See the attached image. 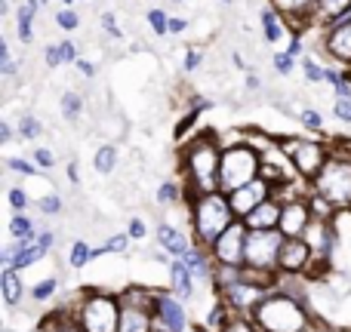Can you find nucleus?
Returning a JSON list of instances; mask_svg holds the SVG:
<instances>
[{"mask_svg": "<svg viewBox=\"0 0 351 332\" xmlns=\"http://www.w3.org/2000/svg\"><path fill=\"white\" fill-rule=\"evenodd\" d=\"M222 142L213 129L206 133H197L182 151V169H185V185L188 194H210L219 191V166H222Z\"/></svg>", "mask_w": 351, "mask_h": 332, "instance_id": "nucleus-1", "label": "nucleus"}, {"mask_svg": "<svg viewBox=\"0 0 351 332\" xmlns=\"http://www.w3.org/2000/svg\"><path fill=\"white\" fill-rule=\"evenodd\" d=\"M191 206V228H194V243L210 249L231 225L237 222L234 209H231L228 194L210 191V194H191L188 197Z\"/></svg>", "mask_w": 351, "mask_h": 332, "instance_id": "nucleus-2", "label": "nucleus"}, {"mask_svg": "<svg viewBox=\"0 0 351 332\" xmlns=\"http://www.w3.org/2000/svg\"><path fill=\"white\" fill-rule=\"evenodd\" d=\"M311 320L315 317L305 308V298L290 296L284 290H274L253 311V323L262 332H315L311 329Z\"/></svg>", "mask_w": 351, "mask_h": 332, "instance_id": "nucleus-3", "label": "nucleus"}, {"mask_svg": "<svg viewBox=\"0 0 351 332\" xmlns=\"http://www.w3.org/2000/svg\"><path fill=\"white\" fill-rule=\"evenodd\" d=\"M262 179V151L250 142H237L222 151V166H219V191L234 194L241 188L253 185Z\"/></svg>", "mask_w": 351, "mask_h": 332, "instance_id": "nucleus-4", "label": "nucleus"}, {"mask_svg": "<svg viewBox=\"0 0 351 332\" xmlns=\"http://www.w3.org/2000/svg\"><path fill=\"white\" fill-rule=\"evenodd\" d=\"M311 191L321 194L324 200H330L336 209H351V157L348 154H330L327 166L311 181Z\"/></svg>", "mask_w": 351, "mask_h": 332, "instance_id": "nucleus-5", "label": "nucleus"}, {"mask_svg": "<svg viewBox=\"0 0 351 332\" xmlns=\"http://www.w3.org/2000/svg\"><path fill=\"white\" fill-rule=\"evenodd\" d=\"M74 317L86 332H117L121 327V298L108 292H86L74 308Z\"/></svg>", "mask_w": 351, "mask_h": 332, "instance_id": "nucleus-6", "label": "nucleus"}, {"mask_svg": "<svg viewBox=\"0 0 351 332\" xmlns=\"http://www.w3.org/2000/svg\"><path fill=\"white\" fill-rule=\"evenodd\" d=\"M287 237L280 231H250L247 234V271L259 277H278V261Z\"/></svg>", "mask_w": 351, "mask_h": 332, "instance_id": "nucleus-7", "label": "nucleus"}, {"mask_svg": "<svg viewBox=\"0 0 351 332\" xmlns=\"http://www.w3.org/2000/svg\"><path fill=\"white\" fill-rule=\"evenodd\" d=\"M121 327L117 332H158L154 327V292L130 286L121 296Z\"/></svg>", "mask_w": 351, "mask_h": 332, "instance_id": "nucleus-8", "label": "nucleus"}, {"mask_svg": "<svg viewBox=\"0 0 351 332\" xmlns=\"http://www.w3.org/2000/svg\"><path fill=\"white\" fill-rule=\"evenodd\" d=\"M278 148L290 157L299 179H305L308 185L321 175V169L327 166V160H330V151L315 139H280Z\"/></svg>", "mask_w": 351, "mask_h": 332, "instance_id": "nucleus-9", "label": "nucleus"}, {"mask_svg": "<svg viewBox=\"0 0 351 332\" xmlns=\"http://www.w3.org/2000/svg\"><path fill=\"white\" fill-rule=\"evenodd\" d=\"M247 234L250 228L237 218L222 237L210 246V255L216 261V268H243L247 265Z\"/></svg>", "mask_w": 351, "mask_h": 332, "instance_id": "nucleus-10", "label": "nucleus"}, {"mask_svg": "<svg viewBox=\"0 0 351 332\" xmlns=\"http://www.w3.org/2000/svg\"><path fill=\"white\" fill-rule=\"evenodd\" d=\"M278 274H287V277H305V280L315 274V253H311V246L305 243V237L284 240L280 261H278Z\"/></svg>", "mask_w": 351, "mask_h": 332, "instance_id": "nucleus-11", "label": "nucleus"}, {"mask_svg": "<svg viewBox=\"0 0 351 332\" xmlns=\"http://www.w3.org/2000/svg\"><path fill=\"white\" fill-rule=\"evenodd\" d=\"M315 222V212H311L308 197H287L284 200V212H280V234L287 240H296V237H305V231Z\"/></svg>", "mask_w": 351, "mask_h": 332, "instance_id": "nucleus-12", "label": "nucleus"}, {"mask_svg": "<svg viewBox=\"0 0 351 332\" xmlns=\"http://www.w3.org/2000/svg\"><path fill=\"white\" fill-rule=\"evenodd\" d=\"M154 327L158 332H188L185 302L173 292H154Z\"/></svg>", "mask_w": 351, "mask_h": 332, "instance_id": "nucleus-13", "label": "nucleus"}, {"mask_svg": "<svg viewBox=\"0 0 351 332\" xmlns=\"http://www.w3.org/2000/svg\"><path fill=\"white\" fill-rule=\"evenodd\" d=\"M268 197H274V188L268 185L265 179H256L253 185H247V188H241V191L228 194L231 209H234V216H237V218H247L250 212H253L256 206L265 203Z\"/></svg>", "mask_w": 351, "mask_h": 332, "instance_id": "nucleus-14", "label": "nucleus"}, {"mask_svg": "<svg viewBox=\"0 0 351 332\" xmlns=\"http://www.w3.org/2000/svg\"><path fill=\"white\" fill-rule=\"evenodd\" d=\"M324 49L330 59H336L339 65H346L351 71V18H342L339 25L327 28L324 34Z\"/></svg>", "mask_w": 351, "mask_h": 332, "instance_id": "nucleus-15", "label": "nucleus"}, {"mask_svg": "<svg viewBox=\"0 0 351 332\" xmlns=\"http://www.w3.org/2000/svg\"><path fill=\"white\" fill-rule=\"evenodd\" d=\"M271 10H278L284 22H293L296 28L317 25V0H271Z\"/></svg>", "mask_w": 351, "mask_h": 332, "instance_id": "nucleus-16", "label": "nucleus"}, {"mask_svg": "<svg viewBox=\"0 0 351 332\" xmlns=\"http://www.w3.org/2000/svg\"><path fill=\"white\" fill-rule=\"evenodd\" d=\"M280 212H284V200L268 197L262 206H256L247 218H241L250 231H278L280 228Z\"/></svg>", "mask_w": 351, "mask_h": 332, "instance_id": "nucleus-17", "label": "nucleus"}, {"mask_svg": "<svg viewBox=\"0 0 351 332\" xmlns=\"http://www.w3.org/2000/svg\"><path fill=\"white\" fill-rule=\"evenodd\" d=\"M167 271H170V292L176 298H182V302H188V298L194 296V274L188 271V265L182 259H173L170 265H167Z\"/></svg>", "mask_w": 351, "mask_h": 332, "instance_id": "nucleus-18", "label": "nucleus"}, {"mask_svg": "<svg viewBox=\"0 0 351 332\" xmlns=\"http://www.w3.org/2000/svg\"><path fill=\"white\" fill-rule=\"evenodd\" d=\"M158 243L167 249V255H173V259H182V255H185L188 249L194 246V243L188 240V237L182 234L176 225H170V222H160L158 225Z\"/></svg>", "mask_w": 351, "mask_h": 332, "instance_id": "nucleus-19", "label": "nucleus"}, {"mask_svg": "<svg viewBox=\"0 0 351 332\" xmlns=\"http://www.w3.org/2000/svg\"><path fill=\"white\" fill-rule=\"evenodd\" d=\"M40 6H43L40 0H22L16 10V34L25 47L34 43V16L40 12Z\"/></svg>", "mask_w": 351, "mask_h": 332, "instance_id": "nucleus-20", "label": "nucleus"}, {"mask_svg": "<svg viewBox=\"0 0 351 332\" xmlns=\"http://www.w3.org/2000/svg\"><path fill=\"white\" fill-rule=\"evenodd\" d=\"M0 292H3V302L6 308H16L25 296V280L19 277L16 268H3L0 271Z\"/></svg>", "mask_w": 351, "mask_h": 332, "instance_id": "nucleus-21", "label": "nucleus"}, {"mask_svg": "<svg viewBox=\"0 0 351 332\" xmlns=\"http://www.w3.org/2000/svg\"><path fill=\"white\" fill-rule=\"evenodd\" d=\"M351 12V0H317V25L333 28Z\"/></svg>", "mask_w": 351, "mask_h": 332, "instance_id": "nucleus-22", "label": "nucleus"}, {"mask_svg": "<svg viewBox=\"0 0 351 332\" xmlns=\"http://www.w3.org/2000/svg\"><path fill=\"white\" fill-rule=\"evenodd\" d=\"M259 22H262V34H265L268 43H280L287 37L284 16H280L278 10H271V6H265V10L259 12Z\"/></svg>", "mask_w": 351, "mask_h": 332, "instance_id": "nucleus-23", "label": "nucleus"}, {"mask_svg": "<svg viewBox=\"0 0 351 332\" xmlns=\"http://www.w3.org/2000/svg\"><path fill=\"white\" fill-rule=\"evenodd\" d=\"M37 225H34V218L28 216V212H19V216H12L10 218V240H19V243H31V240H37Z\"/></svg>", "mask_w": 351, "mask_h": 332, "instance_id": "nucleus-24", "label": "nucleus"}, {"mask_svg": "<svg viewBox=\"0 0 351 332\" xmlns=\"http://www.w3.org/2000/svg\"><path fill=\"white\" fill-rule=\"evenodd\" d=\"M43 332H86V329L77 323L74 311L65 308V311H56V314L49 317L47 323H43Z\"/></svg>", "mask_w": 351, "mask_h": 332, "instance_id": "nucleus-25", "label": "nucleus"}, {"mask_svg": "<svg viewBox=\"0 0 351 332\" xmlns=\"http://www.w3.org/2000/svg\"><path fill=\"white\" fill-rule=\"evenodd\" d=\"M93 169L99 175H111L117 169V148L114 145H99L93 154Z\"/></svg>", "mask_w": 351, "mask_h": 332, "instance_id": "nucleus-26", "label": "nucleus"}, {"mask_svg": "<svg viewBox=\"0 0 351 332\" xmlns=\"http://www.w3.org/2000/svg\"><path fill=\"white\" fill-rule=\"evenodd\" d=\"M93 259H96V249H93L86 240H74L71 249H68V265H71L74 271H77V268H84V265H90Z\"/></svg>", "mask_w": 351, "mask_h": 332, "instance_id": "nucleus-27", "label": "nucleus"}, {"mask_svg": "<svg viewBox=\"0 0 351 332\" xmlns=\"http://www.w3.org/2000/svg\"><path fill=\"white\" fill-rule=\"evenodd\" d=\"M80 114H84V99H80L77 92H65V96H62V117H65L68 123H77Z\"/></svg>", "mask_w": 351, "mask_h": 332, "instance_id": "nucleus-28", "label": "nucleus"}, {"mask_svg": "<svg viewBox=\"0 0 351 332\" xmlns=\"http://www.w3.org/2000/svg\"><path fill=\"white\" fill-rule=\"evenodd\" d=\"M182 200V185L179 181H160V188H158V203L164 206H173V203H179Z\"/></svg>", "mask_w": 351, "mask_h": 332, "instance_id": "nucleus-29", "label": "nucleus"}, {"mask_svg": "<svg viewBox=\"0 0 351 332\" xmlns=\"http://www.w3.org/2000/svg\"><path fill=\"white\" fill-rule=\"evenodd\" d=\"M19 136H22V139H28V142L40 139V136H43V123L37 120L34 114H22V120H19Z\"/></svg>", "mask_w": 351, "mask_h": 332, "instance_id": "nucleus-30", "label": "nucleus"}, {"mask_svg": "<svg viewBox=\"0 0 351 332\" xmlns=\"http://www.w3.org/2000/svg\"><path fill=\"white\" fill-rule=\"evenodd\" d=\"M219 332H262L259 327L253 323V317H241V314H231L228 320H225V327Z\"/></svg>", "mask_w": 351, "mask_h": 332, "instance_id": "nucleus-31", "label": "nucleus"}, {"mask_svg": "<svg viewBox=\"0 0 351 332\" xmlns=\"http://www.w3.org/2000/svg\"><path fill=\"white\" fill-rule=\"evenodd\" d=\"M56 290H59V277H43L40 283L31 290V298H34V302H47V298L56 296Z\"/></svg>", "mask_w": 351, "mask_h": 332, "instance_id": "nucleus-32", "label": "nucleus"}, {"mask_svg": "<svg viewBox=\"0 0 351 332\" xmlns=\"http://www.w3.org/2000/svg\"><path fill=\"white\" fill-rule=\"evenodd\" d=\"M145 18H148V25H152V31H154L158 37H167V34H170V18L164 16V10H148Z\"/></svg>", "mask_w": 351, "mask_h": 332, "instance_id": "nucleus-33", "label": "nucleus"}, {"mask_svg": "<svg viewBox=\"0 0 351 332\" xmlns=\"http://www.w3.org/2000/svg\"><path fill=\"white\" fill-rule=\"evenodd\" d=\"M0 74H3V77H16L19 74V65H16V59H12L6 40H0Z\"/></svg>", "mask_w": 351, "mask_h": 332, "instance_id": "nucleus-34", "label": "nucleus"}, {"mask_svg": "<svg viewBox=\"0 0 351 332\" xmlns=\"http://www.w3.org/2000/svg\"><path fill=\"white\" fill-rule=\"evenodd\" d=\"M56 25H59L62 31H77L80 28V16L71 10V6H65V10L56 12Z\"/></svg>", "mask_w": 351, "mask_h": 332, "instance_id": "nucleus-35", "label": "nucleus"}, {"mask_svg": "<svg viewBox=\"0 0 351 332\" xmlns=\"http://www.w3.org/2000/svg\"><path fill=\"white\" fill-rule=\"evenodd\" d=\"M28 206H31V197L25 194V188H10V209H12V216L28 212Z\"/></svg>", "mask_w": 351, "mask_h": 332, "instance_id": "nucleus-36", "label": "nucleus"}, {"mask_svg": "<svg viewBox=\"0 0 351 332\" xmlns=\"http://www.w3.org/2000/svg\"><path fill=\"white\" fill-rule=\"evenodd\" d=\"M271 65H274V71H278V74L290 77L293 68H296V59H293L290 53H274V55H271Z\"/></svg>", "mask_w": 351, "mask_h": 332, "instance_id": "nucleus-37", "label": "nucleus"}, {"mask_svg": "<svg viewBox=\"0 0 351 332\" xmlns=\"http://www.w3.org/2000/svg\"><path fill=\"white\" fill-rule=\"evenodd\" d=\"M302 71H305V77H308V84H321V80H327V68H321L315 59H302Z\"/></svg>", "mask_w": 351, "mask_h": 332, "instance_id": "nucleus-38", "label": "nucleus"}, {"mask_svg": "<svg viewBox=\"0 0 351 332\" xmlns=\"http://www.w3.org/2000/svg\"><path fill=\"white\" fill-rule=\"evenodd\" d=\"M40 212L43 216H62V197L59 194H47V197H40Z\"/></svg>", "mask_w": 351, "mask_h": 332, "instance_id": "nucleus-39", "label": "nucleus"}, {"mask_svg": "<svg viewBox=\"0 0 351 332\" xmlns=\"http://www.w3.org/2000/svg\"><path fill=\"white\" fill-rule=\"evenodd\" d=\"M31 157H34L37 169H53L56 166V151H53V148H37Z\"/></svg>", "mask_w": 351, "mask_h": 332, "instance_id": "nucleus-40", "label": "nucleus"}, {"mask_svg": "<svg viewBox=\"0 0 351 332\" xmlns=\"http://www.w3.org/2000/svg\"><path fill=\"white\" fill-rule=\"evenodd\" d=\"M299 120H302L308 129H324V114L315 108H302L299 111Z\"/></svg>", "mask_w": 351, "mask_h": 332, "instance_id": "nucleus-41", "label": "nucleus"}, {"mask_svg": "<svg viewBox=\"0 0 351 332\" xmlns=\"http://www.w3.org/2000/svg\"><path fill=\"white\" fill-rule=\"evenodd\" d=\"M6 166L12 169V173H22V175H37L40 169L34 166V160H22V157H10L6 160Z\"/></svg>", "mask_w": 351, "mask_h": 332, "instance_id": "nucleus-42", "label": "nucleus"}, {"mask_svg": "<svg viewBox=\"0 0 351 332\" xmlns=\"http://www.w3.org/2000/svg\"><path fill=\"white\" fill-rule=\"evenodd\" d=\"M130 240H133V237L130 234H114V237H108V243H105V249H108V253H127L130 249Z\"/></svg>", "mask_w": 351, "mask_h": 332, "instance_id": "nucleus-43", "label": "nucleus"}, {"mask_svg": "<svg viewBox=\"0 0 351 332\" xmlns=\"http://www.w3.org/2000/svg\"><path fill=\"white\" fill-rule=\"evenodd\" d=\"M43 59H47V65H49V68L65 65V59H62V43H49V47L43 49Z\"/></svg>", "mask_w": 351, "mask_h": 332, "instance_id": "nucleus-44", "label": "nucleus"}, {"mask_svg": "<svg viewBox=\"0 0 351 332\" xmlns=\"http://www.w3.org/2000/svg\"><path fill=\"white\" fill-rule=\"evenodd\" d=\"M62 59H65V65H77L80 62V49L74 40H62Z\"/></svg>", "mask_w": 351, "mask_h": 332, "instance_id": "nucleus-45", "label": "nucleus"}, {"mask_svg": "<svg viewBox=\"0 0 351 332\" xmlns=\"http://www.w3.org/2000/svg\"><path fill=\"white\" fill-rule=\"evenodd\" d=\"M200 65H204V53H200V49H188V53H185V65H182V68L191 74V71H197Z\"/></svg>", "mask_w": 351, "mask_h": 332, "instance_id": "nucleus-46", "label": "nucleus"}, {"mask_svg": "<svg viewBox=\"0 0 351 332\" xmlns=\"http://www.w3.org/2000/svg\"><path fill=\"white\" fill-rule=\"evenodd\" d=\"M333 114L339 117L342 123H351V99H336V105H333Z\"/></svg>", "mask_w": 351, "mask_h": 332, "instance_id": "nucleus-47", "label": "nucleus"}, {"mask_svg": "<svg viewBox=\"0 0 351 332\" xmlns=\"http://www.w3.org/2000/svg\"><path fill=\"white\" fill-rule=\"evenodd\" d=\"M99 25H102V28H108V34L114 37V40H121V37H123V31L114 25V16H111V12H105V16H99Z\"/></svg>", "mask_w": 351, "mask_h": 332, "instance_id": "nucleus-48", "label": "nucleus"}, {"mask_svg": "<svg viewBox=\"0 0 351 332\" xmlns=\"http://www.w3.org/2000/svg\"><path fill=\"white\" fill-rule=\"evenodd\" d=\"M133 240H142V237H148V225L142 222V218H130V231H127Z\"/></svg>", "mask_w": 351, "mask_h": 332, "instance_id": "nucleus-49", "label": "nucleus"}, {"mask_svg": "<svg viewBox=\"0 0 351 332\" xmlns=\"http://www.w3.org/2000/svg\"><path fill=\"white\" fill-rule=\"evenodd\" d=\"M37 243H40V246H47V249H53L56 246V234H53V231H40V234H37Z\"/></svg>", "mask_w": 351, "mask_h": 332, "instance_id": "nucleus-50", "label": "nucleus"}, {"mask_svg": "<svg viewBox=\"0 0 351 332\" xmlns=\"http://www.w3.org/2000/svg\"><path fill=\"white\" fill-rule=\"evenodd\" d=\"M185 28H188L185 18H173V16H170V34H182Z\"/></svg>", "mask_w": 351, "mask_h": 332, "instance_id": "nucleus-51", "label": "nucleus"}, {"mask_svg": "<svg viewBox=\"0 0 351 332\" xmlns=\"http://www.w3.org/2000/svg\"><path fill=\"white\" fill-rule=\"evenodd\" d=\"M287 53H290L293 55V59H296V55H302V37H293V40H290V49H287Z\"/></svg>", "mask_w": 351, "mask_h": 332, "instance_id": "nucleus-52", "label": "nucleus"}, {"mask_svg": "<svg viewBox=\"0 0 351 332\" xmlns=\"http://www.w3.org/2000/svg\"><path fill=\"white\" fill-rule=\"evenodd\" d=\"M68 179H71V185H80V169H77V160H71V164H68Z\"/></svg>", "mask_w": 351, "mask_h": 332, "instance_id": "nucleus-53", "label": "nucleus"}, {"mask_svg": "<svg viewBox=\"0 0 351 332\" xmlns=\"http://www.w3.org/2000/svg\"><path fill=\"white\" fill-rule=\"evenodd\" d=\"M74 68H80V74H86V77H93V74H96V68H93V65H90V62H86V59H80V62H77V65H74Z\"/></svg>", "mask_w": 351, "mask_h": 332, "instance_id": "nucleus-54", "label": "nucleus"}, {"mask_svg": "<svg viewBox=\"0 0 351 332\" xmlns=\"http://www.w3.org/2000/svg\"><path fill=\"white\" fill-rule=\"evenodd\" d=\"M12 139V127H10V123H0V142H10Z\"/></svg>", "mask_w": 351, "mask_h": 332, "instance_id": "nucleus-55", "label": "nucleus"}, {"mask_svg": "<svg viewBox=\"0 0 351 332\" xmlns=\"http://www.w3.org/2000/svg\"><path fill=\"white\" fill-rule=\"evenodd\" d=\"M259 86H262L259 77H256V74H247V90L250 92H259Z\"/></svg>", "mask_w": 351, "mask_h": 332, "instance_id": "nucleus-56", "label": "nucleus"}, {"mask_svg": "<svg viewBox=\"0 0 351 332\" xmlns=\"http://www.w3.org/2000/svg\"><path fill=\"white\" fill-rule=\"evenodd\" d=\"M234 68H241V71H247V62H243L241 55H234Z\"/></svg>", "mask_w": 351, "mask_h": 332, "instance_id": "nucleus-57", "label": "nucleus"}, {"mask_svg": "<svg viewBox=\"0 0 351 332\" xmlns=\"http://www.w3.org/2000/svg\"><path fill=\"white\" fill-rule=\"evenodd\" d=\"M62 3H65V6H71V3H74V0H62Z\"/></svg>", "mask_w": 351, "mask_h": 332, "instance_id": "nucleus-58", "label": "nucleus"}, {"mask_svg": "<svg viewBox=\"0 0 351 332\" xmlns=\"http://www.w3.org/2000/svg\"><path fill=\"white\" fill-rule=\"evenodd\" d=\"M40 3H43V6H47V3H49V0H40Z\"/></svg>", "mask_w": 351, "mask_h": 332, "instance_id": "nucleus-59", "label": "nucleus"}, {"mask_svg": "<svg viewBox=\"0 0 351 332\" xmlns=\"http://www.w3.org/2000/svg\"><path fill=\"white\" fill-rule=\"evenodd\" d=\"M222 3H231V0H222Z\"/></svg>", "mask_w": 351, "mask_h": 332, "instance_id": "nucleus-60", "label": "nucleus"}, {"mask_svg": "<svg viewBox=\"0 0 351 332\" xmlns=\"http://www.w3.org/2000/svg\"><path fill=\"white\" fill-rule=\"evenodd\" d=\"M173 3H182V0H173Z\"/></svg>", "mask_w": 351, "mask_h": 332, "instance_id": "nucleus-61", "label": "nucleus"}]
</instances>
